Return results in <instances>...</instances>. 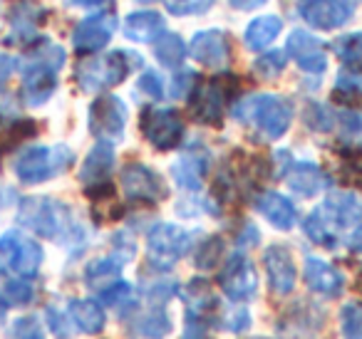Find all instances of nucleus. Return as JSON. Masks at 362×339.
Listing matches in <instances>:
<instances>
[{
	"label": "nucleus",
	"mask_w": 362,
	"mask_h": 339,
	"mask_svg": "<svg viewBox=\"0 0 362 339\" xmlns=\"http://www.w3.org/2000/svg\"><path fill=\"white\" fill-rule=\"evenodd\" d=\"M233 117L241 124L251 126L263 139H281L293 119V109L278 95H251L233 107Z\"/></svg>",
	"instance_id": "1"
},
{
	"label": "nucleus",
	"mask_w": 362,
	"mask_h": 339,
	"mask_svg": "<svg viewBox=\"0 0 362 339\" xmlns=\"http://www.w3.org/2000/svg\"><path fill=\"white\" fill-rule=\"evenodd\" d=\"M18 223L50 240H60L62 235L75 233L67 206L55 198H45V196H30L23 201L18 208Z\"/></svg>",
	"instance_id": "2"
},
{
	"label": "nucleus",
	"mask_w": 362,
	"mask_h": 339,
	"mask_svg": "<svg viewBox=\"0 0 362 339\" xmlns=\"http://www.w3.org/2000/svg\"><path fill=\"white\" fill-rule=\"evenodd\" d=\"M65 65V50L57 45H47L35 52L30 62L23 67V95L30 107L45 105L57 90V72Z\"/></svg>",
	"instance_id": "3"
},
{
	"label": "nucleus",
	"mask_w": 362,
	"mask_h": 339,
	"mask_svg": "<svg viewBox=\"0 0 362 339\" xmlns=\"http://www.w3.org/2000/svg\"><path fill=\"white\" fill-rule=\"evenodd\" d=\"M75 161V154L70 151V146H30L16 159V176L28 186L42 184V181L60 176L62 171H67Z\"/></svg>",
	"instance_id": "4"
},
{
	"label": "nucleus",
	"mask_w": 362,
	"mask_h": 339,
	"mask_svg": "<svg viewBox=\"0 0 362 339\" xmlns=\"http://www.w3.org/2000/svg\"><path fill=\"white\" fill-rule=\"evenodd\" d=\"M132 62L134 60V52H107L102 57H92L85 60L77 67V82L85 92H102L110 90V87L124 82V77L129 75Z\"/></svg>",
	"instance_id": "5"
},
{
	"label": "nucleus",
	"mask_w": 362,
	"mask_h": 339,
	"mask_svg": "<svg viewBox=\"0 0 362 339\" xmlns=\"http://www.w3.org/2000/svg\"><path fill=\"white\" fill-rule=\"evenodd\" d=\"M194 240L192 230H184L174 223H159L149 230L146 235V260L151 268L166 270L176 263L179 258H184V253L189 250Z\"/></svg>",
	"instance_id": "6"
},
{
	"label": "nucleus",
	"mask_w": 362,
	"mask_h": 339,
	"mask_svg": "<svg viewBox=\"0 0 362 339\" xmlns=\"http://www.w3.org/2000/svg\"><path fill=\"white\" fill-rule=\"evenodd\" d=\"M228 80L231 75L226 77H214L209 82H202L199 87H194L189 92V109H192L194 119L202 121V124L209 126H221L223 121V109H226L228 102Z\"/></svg>",
	"instance_id": "7"
},
{
	"label": "nucleus",
	"mask_w": 362,
	"mask_h": 339,
	"mask_svg": "<svg viewBox=\"0 0 362 339\" xmlns=\"http://www.w3.org/2000/svg\"><path fill=\"white\" fill-rule=\"evenodd\" d=\"M141 134L156 151H171L184 141V119L176 109H146L141 114Z\"/></svg>",
	"instance_id": "8"
},
{
	"label": "nucleus",
	"mask_w": 362,
	"mask_h": 339,
	"mask_svg": "<svg viewBox=\"0 0 362 339\" xmlns=\"http://www.w3.org/2000/svg\"><path fill=\"white\" fill-rule=\"evenodd\" d=\"M221 290L233 302H248L258 292V275L246 253H233L218 275Z\"/></svg>",
	"instance_id": "9"
},
{
	"label": "nucleus",
	"mask_w": 362,
	"mask_h": 339,
	"mask_svg": "<svg viewBox=\"0 0 362 339\" xmlns=\"http://www.w3.org/2000/svg\"><path fill=\"white\" fill-rule=\"evenodd\" d=\"M127 105L117 95H100L90 107V131L102 141H117L124 136Z\"/></svg>",
	"instance_id": "10"
},
{
	"label": "nucleus",
	"mask_w": 362,
	"mask_h": 339,
	"mask_svg": "<svg viewBox=\"0 0 362 339\" xmlns=\"http://www.w3.org/2000/svg\"><path fill=\"white\" fill-rule=\"evenodd\" d=\"M0 258L6 260L8 268L16 270L21 278H33L42 265V248L28 235L11 230L0 238Z\"/></svg>",
	"instance_id": "11"
},
{
	"label": "nucleus",
	"mask_w": 362,
	"mask_h": 339,
	"mask_svg": "<svg viewBox=\"0 0 362 339\" xmlns=\"http://www.w3.org/2000/svg\"><path fill=\"white\" fill-rule=\"evenodd\" d=\"M122 186L129 201L139 203H159L166 198V184L154 169L144 164H129L122 171Z\"/></svg>",
	"instance_id": "12"
},
{
	"label": "nucleus",
	"mask_w": 362,
	"mask_h": 339,
	"mask_svg": "<svg viewBox=\"0 0 362 339\" xmlns=\"http://www.w3.org/2000/svg\"><path fill=\"white\" fill-rule=\"evenodd\" d=\"M352 0H305L300 8L308 25L317 30H337L352 18Z\"/></svg>",
	"instance_id": "13"
},
{
	"label": "nucleus",
	"mask_w": 362,
	"mask_h": 339,
	"mask_svg": "<svg viewBox=\"0 0 362 339\" xmlns=\"http://www.w3.org/2000/svg\"><path fill=\"white\" fill-rule=\"evenodd\" d=\"M117 28V18L110 13H100V16H90L75 28L72 35V45L82 55H92V52L107 47V42L112 40Z\"/></svg>",
	"instance_id": "14"
},
{
	"label": "nucleus",
	"mask_w": 362,
	"mask_h": 339,
	"mask_svg": "<svg viewBox=\"0 0 362 339\" xmlns=\"http://www.w3.org/2000/svg\"><path fill=\"white\" fill-rule=\"evenodd\" d=\"M317 213L320 218L330 225L335 233H340L342 228H350L362 220V198L357 194H330L325 198V203L317 206Z\"/></svg>",
	"instance_id": "15"
},
{
	"label": "nucleus",
	"mask_w": 362,
	"mask_h": 339,
	"mask_svg": "<svg viewBox=\"0 0 362 339\" xmlns=\"http://www.w3.org/2000/svg\"><path fill=\"white\" fill-rule=\"evenodd\" d=\"M286 55H291L298 62L300 70H305L308 75H320L327 67L325 47L315 35L305 30H293L286 40Z\"/></svg>",
	"instance_id": "16"
},
{
	"label": "nucleus",
	"mask_w": 362,
	"mask_h": 339,
	"mask_svg": "<svg viewBox=\"0 0 362 339\" xmlns=\"http://www.w3.org/2000/svg\"><path fill=\"white\" fill-rule=\"evenodd\" d=\"M189 55L204 67L218 70L228 62L231 57V45H228L226 32L221 30H204L197 32L189 42Z\"/></svg>",
	"instance_id": "17"
},
{
	"label": "nucleus",
	"mask_w": 362,
	"mask_h": 339,
	"mask_svg": "<svg viewBox=\"0 0 362 339\" xmlns=\"http://www.w3.org/2000/svg\"><path fill=\"white\" fill-rule=\"evenodd\" d=\"M263 265H266L268 282H271L273 292L276 295L293 292L298 270H296V263H293L291 250L283 248V245H271V248H266V253H263Z\"/></svg>",
	"instance_id": "18"
},
{
	"label": "nucleus",
	"mask_w": 362,
	"mask_h": 339,
	"mask_svg": "<svg viewBox=\"0 0 362 339\" xmlns=\"http://www.w3.org/2000/svg\"><path fill=\"white\" fill-rule=\"evenodd\" d=\"M303 280L305 285L313 290V292L322 295V297L332 299L340 297L342 290H345V278L337 268H332L330 263L320 258H305V265H303Z\"/></svg>",
	"instance_id": "19"
},
{
	"label": "nucleus",
	"mask_w": 362,
	"mask_h": 339,
	"mask_svg": "<svg viewBox=\"0 0 362 339\" xmlns=\"http://www.w3.org/2000/svg\"><path fill=\"white\" fill-rule=\"evenodd\" d=\"M206 171H209L206 151H187V154L179 156V159L171 164V176H174V181L179 184V189L192 191V194L202 191Z\"/></svg>",
	"instance_id": "20"
},
{
	"label": "nucleus",
	"mask_w": 362,
	"mask_h": 339,
	"mask_svg": "<svg viewBox=\"0 0 362 339\" xmlns=\"http://www.w3.org/2000/svg\"><path fill=\"white\" fill-rule=\"evenodd\" d=\"M283 179H286L288 189L296 191V194H300V196H305V198L317 196L327 186L325 174H322L320 166L313 164V161H293V164L288 166V171H286Z\"/></svg>",
	"instance_id": "21"
},
{
	"label": "nucleus",
	"mask_w": 362,
	"mask_h": 339,
	"mask_svg": "<svg viewBox=\"0 0 362 339\" xmlns=\"http://www.w3.org/2000/svg\"><path fill=\"white\" fill-rule=\"evenodd\" d=\"M256 210L278 230H291L296 225V206L286 198V196L276 194V191H263L256 198Z\"/></svg>",
	"instance_id": "22"
},
{
	"label": "nucleus",
	"mask_w": 362,
	"mask_h": 339,
	"mask_svg": "<svg viewBox=\"0 0 362 339\" xmlns=\"http://www.w3.org/2000/svg\"><path fill=\"white\" fill-rule=\"evenodd\" d=\"M322 324V312L315 304L298 302L296 309L286 314V322H283V334L288 339H313L317 334Z\"/></svg>",
	"instance_id": "23"
},
{
	"label": "nucleus",
	"mask_w": 362,
	"mask_h": 339,
	"mask_svg": "<svg viewBox=\"0 0 362 339\" xmlns=\"http://www.w3.org/2000/svg\"><path fill=\"white\" fill-rule=\"evenodd\" d=\"M112 166H115V149H112V144L110 141H97L90 154H87L85 164H82L80 181L85 186L107 184Z\"/></svg>",
	"instance_id": "24"
},
{
	"label": "nucleus",
	"mask_w": 362,
	"mask_h": 339,
	"mask_svg": "<svg viewBox=\"0 0 362 339\" xmlns=\"http://www.w3.org/2000/svg\"><path fill=\"white\" fill-rule=\"evenodd\" d=\"M166 32L164 16L154 11L132 13L124 20V35L134 42H156Z\"/></svg>",
	"instance_id": "25"
},
{
	"label": "nucleus",
	"mask_w": 362,
	"mask_h": 339,
	"mask_svg": "<svg viewBox=\"0 0 362 339\" xmlns=\"http://www.w3.org/2000/svg\"><path fill=\"white\" fill-rule=\"evenodd\" d=\"M281 30H283L281 18L278 16H261L246 28V32H243V42H246L248 50L261 52V50H266V47L271 45L278 35H281Z\"/></svg>",
	"instance_id": "26"
},
{
	"label": "nucleus",
	"mask_w": 362,
	"mask_h": 339,
	"mask_svg": "<svg viewBox=\"0 0 362 339\" xmlns=\"http://www.w3.org/2000/svg\"><path fill=\"white\" fill-rule=\"evenodd\" d=\"M171 332V322L164 309H149L129 322L132 339H164Z\"/></svg>",
	"instance_id": "27"
},
{
	"label": "nucleus",
	"mask_w": 362,
	"mask_h": 339,
	"mask_svg": "<svg viewBox=\"0 0 362 339\" xmlns=\"http://www.w3.org/2000/svg\"><path fill=\"white\" fill-rule=\"evenodd\" d=\"M11 23L18 28V32H28V35H35V28L40 23H45L47 11L35 3V0H13L11 3Z\"/></svg>",
	"instance_id": "28"
},
{
	"label": "nucleus",
	"mask_w": 362,
	"mask_h": 339,
	"mask_svg": "<svg viewBox=\"0 0 362 339\" xmlns=\"http://www.w3.org/2000/svg\"><path fill=\"white\" fill-rule=\"evenodd\" d=\"M70 314L82 332L100 334L102 329H105V322H107L105 309H102L100 302H95V299H72Z\"/></svg>",
	"instance_id": "29"
},
{
	"label": "nucleus",
	"mask_w": 362,
	"mask_h": 339,
	"mask_svg": "<svg viewBox=\"0 0 362 339\" xmlns=\"http://www.w3.org/2000/svg\"><path fill=\"white\" fill-rule=\"evenodd\" d=\"M35 134L37 124L33 119H3L0 121V156L6 151H13Z\"/></svg>",
	"instance_id": "30"
},
{
	"label": "nucleus",
	"mask_w": 362,
	"mask_h": 339,
	"mask_svg": "<svg viewBox=\"0 0 362 339\" xmlns=\"http://www.w3.org/2000/svg\"><path fill=\"white\" fill-rule=\"evenodd\" d=\"M122 260L110 255V258H100V260H92L90 265L85 268V282L95 290L107 287L110 282H115L119 278V270H122Z\"/></svg>",
	"instance_id": "31"
},
{
	"label": "nucleus",
	"mask_w": 362,
	"mask_h": 339,
	"mask_svg": "<svg viewBox=\"0 0 362 339\" xmlns=\"http://www.w3.org/2000/svg\"><path fill=\"white\" fill-rule=\"evenodd\" d=\"M154 55L164 67H179L184 62V57H187V42L181 40L179 35H174V32H164L156 40Z\"/></svg>",
	"instance_id": "32"
},
{
	"label": "nucleus",
	"mask_w": 362,
	"mask_h": 339,
	"mask_svg": "<svg viewBox=\"0 0 362 339\" xmlns=\"http://www.w3.org/2000/svg\"><path fill=\"white\" fill-rule=\"evenodd\" d=\"M332 95H335L337 102H345L347 107H352V105L362 107V72L342 70L340 75H337Z\"/></svg>",
	"instance_id": "33"
},
{
	"label": "nucleus",
	"mask_w": 362,
	"mask_h": 339,
	"mask_svg": "<svg viewBox=\"0 0 362 339\" xmlns=\"http://www.w3.org/2000/svg\"><path fill=\"white\" fill-rule=\"evenodd\" d=\"M303 230H305V235L313 243L322 245V248H335L337 245V233L320 218L317 210H313V213L308 215L305 223H303Z\"/></svg>",
	"instance_id": "34"
},
{
	"label": "nucleus",
	"mask_w": 362,
	"mask_h": 339,
	"mask_svg": "<svg viewBox=\"0 0 362 339\" xmlns=\"http://www.w3.org/2000/svg\"><path fill=\"white\" fill-rule=\"evenodd\" d=\"M223 250H226V243H223V238H218V235H211V238L204 240L202 248L197 250V255H194V263H197L199 270H211V268H216V265L221 263Z\"/></svg>",
	"instance_id": "35"
},
{
	"label": "nucleus",
	"mask_w": 362,
	"mask_h": 339,
	"mask_svg": "<svg viewBox=\"0 0 362 339\" xmlns=\"http://www.w3.org/2000/svg\"><path fill=\"white\" fill-rule=\"evenodd\" d=\"M332 50L342 57V62L352 67H362V32H350L332 42Z\"/></svg>",
	"instance_id": "36"
},
{
	"label": "nucleus",
	"mask_w": 362,
	"mask_h": 339,
	"mask_svg": "<svg viewBox=\"0 0 362 339\" xmlns=\"http://www.w3.org/2000/svg\"><path fill=\"white\" fill-rule=\"evenodd\" d=\"M303 121L313 131H330L335 126V114L322 102H308L305 112H303Z\"/></svg>",
	"instance_id": "37"
},
{
	"label": "nucleus",
	"mask_w": 362,
	"mask_h": 339,
	"mask_svg": "<svg viewBox=\"0 0 362 339\" xmlns=\"http://www.w3.org/2000/svg\"><path fill=\"white\" fill-rule=\"evenodd\" d=\"M340 324L345 339H362V304L347 302L340 309Z\"/></svg>",
	"instance_id": "38"
},
{
	"label": "nucleus",
	"mask_w": 362,
	"mask_h": 339,
	"mask_svg": "<svg viewBox=\"0 0 362 339\" xmlns=\"http://www.w3.org/2000/svg\"><path fill=\"white\" fill-rule=\"evenodd\" d=\"M286 65H288V55H286V52L273 50V52H266V55L258 57V60L253 62V70H256V75L273 80V77H278L283 70H286Z\"/></svg>",
	"instance_id": "39"
},
{
	"label": "nucleus",
	"mask_w": 362,
	"mask_h": 339,
	"mask_svg": "<svg viewBox=\"0 0 362 339\" xmlns=\"http://www.w3.org/2000/svg\"><path fill=\"white\" fill-rule=\"evenodd\" d=\"M176 290H179L176 280H171V278L169 280H166V278H156V280H151V282H146L144 295L151 299V302L164 304V302H169V299L174 297Z\"/></svg>",
	"instance_id": "40"
},
{
	"label": "nucleus",
	"mask_w": 362,
	"mask_h": 339,
	"mask_svg": "<svg viewBox=\"0 0 362 339\" xmlns=\"http://www.w3.org/2000/svg\"><path fill=\"white\" fill-rule=\"evenodd\" d=\"M100 297L107 307H122V304H127V299H132V285L115 280V282H110L107 287L100 290Z\"/></svg>",
	"instance_id": "41"
},
{
	"label": "nucleus",
	"mask_w": 362,
	"mask_h": 339,
	"mask_svg": "<svg viewBox=\"0 0 362 339\" xmlns=\"http://www.w3.org/2000/svg\"><path fill=\"white\" fill-rule=\"evenodd\" d=\"M214 6V0H166L171 16H202Z\"/></svg>",
	"instance_id": "42"
},
{
	"label": "nucleus",
	"mask_w": 362,
	"mask_h": 339,
	"mask_svg": "<svg viewBox=\"0 0 362 339\" xmlns=\"http://www.w3.org/2000/svg\"><path fill=\"white\" fill-rule=\"evenodd\" d=\"M6 297L13 304H28L35 297V290L28 280H11V282H6Z\"/></svg>",
	"instance_id": "43"
},
{
	"label": "nucleus",
	"mask_w": 362,
	"mask_h": 339,
	"mask_svg": "<svg viewBox=\"0 0 362 339\" xmlns=\"http://www.w3.org/2000/svg\"><path fill=\"white\" fill-rule=\"evenodd\" d=\"M340 129H342V139L362 141V114L360 112H342Z\"/></svg>",
	"instance_id": "44"
},
{
	"label": "nucleus",
	"mask_w": 362,
	"mask_h": 339,
	"mask_svg": "<svg viewBox=\"0 0 362 339\" xmlns=\"http://www.w3.org/2000/svg\"><path fill=\"white\" fill-rule=\"evenodd\" d=\"M13 339H45L37 317H21L13 324Z\"/></svg>",
	"instance_id": "45"
},
{
	"label": "nucleus",
	"mask_w": 362,
	"mask_h": 339,
	"mask_svg": "<svg viewBox=\"0 0 362 339\" xmlns=\"http://www.w3.org/2000/svg\"><path fill=\"white\" fill-rule=\"evenodd\" d=\"M139 90L144 92L149 100H161L164 97V82L156 75L154 70H146L144 75L139 77Z\"/></svg>",
	"instance_id": "46"
},
{
	"label": "nucleus",
	"mask_w": 362,
	"mask_h": 339,
	"mask_svg": "<svg viewBox=\"0 0 362 339\" xmlns=\"http://www.w3.org/2000/svg\"><path fill=\"white\" fill-rule=\"evenodd\" d=\"M47 322H50V329L55 332V337L67 339L72 334L70 324H67V317L62 312H57L55 307H47Z\"/></svg>",
	"instance_id": "47"
},
{
	"label": "nucleus",
	"mask_w": 362,
	"mask_h": 339,
	"mask_svg": "<svg viewBox=\"0 0 362 339\" xmlns=\"http://www.w3.org/2000/svg\"><path fill=\"white\" fill-rule=\"evenodd\" d=\"M223 324H226V329H231V332H243V329H248V324H251V314H248L246 307H238L226 314Z\"/></svg>",
	"instance_id": "48"
},
{
	"label": "nucleus",
	"mask_w": 362,
	"mask_h": 339,
	"mask_svg": "<svg viewBox=\"0 0 362 339\" xmlns=\"http://www.w3.org/2000/svg\"><path fill=\"white\" fill-rule=\"evenodd\" d=\"M192 82H194V72H176L174 75V85H171V97H184L192 92Z\"/></svg>",
	"instance_id": "49"
},
{
	"label": "nucleus",
	"mask_w": 362,
	"mask_h": 339,
	"mask_svg": "<svg viewBox=\"0 0 362 339\" xmlns=\"http://www.w3.org/2000/svg\"><path fill=\"white\" fill-rule=\"evenodd\" d=\"M345 171H347V179L355 181L357 186H362V151H357V154L347 156Z\"/></svg>",
	"instance_id": "50"
},
{
	"label": "nucleus",
	"mask_w": 362,
	"mask_h": 339,
	"mask_svg": "<svg viewBox=\"0 0 362 339\" xmlns=\"http://www.w3.org/2000/svg\"><path fill=\"white\" fill-rule=\"evenodd\" d=\"M18 67V60L11 55H0V90L6 87V82L13 77V72H16Z\"/></svg>",
	"instance_id": "51"
},
{
	"label": "nucleus",
	"mask_w": 362,
	"mask_h": 339,
	"mask_svg": "<svg viewBox=\"0 0 362 339\" xmlns=\"http://www.w3.org/2000/svg\"><path fill=\"white\" fill-rule=\"evenodd\" d=\"M258 240H261V235H258V228L248 223L246 228L241 230V235H238L236 243H238V248H251V245H256Z\"/></svg>",
	"instance_id": "52"
},
{
	"label": "nucleus",
	"mask_w": 362,
	"mask_h": 339,
	"mask_svg": "<svg viewBox=\"0 0 362 339\" xmlns=\"http://www.w3.org/2000/svg\"><path fill=\"white\" fill-rule=\"evenodd\" d=\"M236 11H256V8H261L266 0H228Z\"/></svg>",
	"instance_id": "53"
},
{
	"label": "nucleus",
	"mask_w": 362,
	"mask_h": 339,
	"mask_svg": "<svg viewBox=\"0 0 362 339\" xmlns=\"http://www.w3.org/2000/svg\"><path fill=\"white\" fill-rule=\"evenodd\" d=\"M70 6H80V8H110L112 0H67Z\"/></svg>",
	"instance_id": "54"
},
{
	"label": "nucleus",
	"mask_w": 362,
	"mask_h": 339,
	"mask_svg": "<svg viewBox=\"0 0 362 339\" xmlns=\"http://www.w3.org/2000/svg\"><path fill=\"white\" fill-rule=\"evenodd\" d=\"M347 248H350L352 253H362V225H357L355 233L347 238Z\"/></svg>",
	"instance_id": "55"
},
{
	"label": "nucleus",
	"mask_w": 362,
	"mask_h": 339,
	"mask_svg": "<svg viewBox=\"0 0 362 339\" xmlns=\"http://www.w3.org/2000/svg\"><path fill=\"white\" fill-rule=\"evenodd\" d=\"M6 302H3V299H0V324H3V319H6Z\"/></svg>",
	"instance_id": "56"
},
{
	"label": "nucleus",
	"mask_w": 362,
	"mask_h": 339,
	"mask_svg": "<svg viewBox=\"0 0 362 339\" xmlns=\"http://www.w3.org/2000/svg\"><path fill=\"white\" fill-rule=\"evenodd\" d=\"M136 3H144L146 6V3H159V0H136Z\"/></svg>",
	"instance_id": "57"
}]
</instances>
